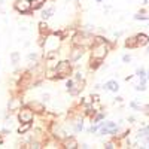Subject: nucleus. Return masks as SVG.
<instances>
[{
	"mask_svg": "<svg viewBox=\"0 0 149 149\" xmlns=\"http://www.w3.org/2000/svg\"><path fill=\"white\" fill-rule=\"evenodd\" d=\"M107 55V45L106 42H100L95 43L93 48V58L94 60H103Z\"/></svg>",
	"mask_w": 149,
	"mask_h": 149,
	"instance_id": "f257e3e1",
	"label": "nucleus"
},
{
	"mask_svg": "<svg viewBox=\"0 0 149 149\" xmlns=\"http://www.w3.org/2000/svg\"><path fill=\"white\" fill-rule=\"evenodd\" d=\"M54 72L58 74L57 79H61V78L69 76L70 72H72V67H70V64H69V61H61V63H58V64L55 66Z\"/></svg>",
	"mask_w": 149,
	"mask_h": 149,
	"instance_id": "f03ea898",
	"label": "nucleus"
},
{
	"mask_svg": "<svg viewBox=\"0 0 149 149\" xmlns=\"http://www.w3.org/2000/svg\"><path fill=\"white\" fill-rule=\"evenodd\" d=\"M19 122H31L33 121V110H30L29 107H24L19 110V115H18Z\"/></svg>",
	"mask_w": 149,
	"mask_h": 149,
	"instance_id": "7ed1b4c3",
	"label": "nucleus"
},
{
	"mask_svg": "<svg viewBox=\"0 0 149 149\" xmlns=\"http://www.w3.org/2000/svg\"><path fill=\"white\" fill-rule=\"evenodd\" d=\"M15 9L19 12V14H27V12L31 9L30 8V0H17Z\"/></svg>",
	"mask_w": 149,
	"mask_h": 149,
	"instance_id": "20e7f679",
	"label": "nucleus"
},
{
	"mask_svg": "<svg viewBox=\"0 0 149 149\" xmlns=\"http://www.w3.org/2000/svg\"><path fill=\"white\" fill-rule=\"evenodd\" d=\"M82 55H84V46H81V45L74 46L70 52V61H78Z\"/></svg>",
	"mask_w": 149,
	"mask_h": 149,
	"instance_id": "39448f33",
	"label": "nucleus"
},
{
	"mask_svg": "<svg viewBox=\"0 0 149 149\" xmlns=\"http://www.w3.org/2000/svg\"><path fill=\"white\" fill-rule=\"evenodd\" d=\"M21 100L19 98H10V102H9V104H8V109H9V112H14V110H18V109H21Z\"/></svg>",
	"mask_w": 149,
	"mask_h": 149,
	"instance_id": "423d86ee",
	"label": "nucleus"
},
{
	"mask_svg": "<svg viewBox=\"0 0 149 149\" xmlns=\"http://www.w3.org/2000/svg\"><path fill=\"white\" fill-rule=\"evenodd\" d=\"M103 88H104V91H113V93H116L118 88H119V85H118L116 81H109L107 84H104Z\"/></svg>",
	"mask_w": 149,
	"mask_h": 149,
	"instance_id": "0eeeda50",
	"label": "nucleus"
},
{
	"mask_svg": "<svg viewBox=\"0 0 149 149\" xmlns=\"http://www.w3.org/2000/svg\"><path fill=\"white\" fill-rule=\"evenodd\" d=\"M136 40H137V46H145V45L149 43V37H148L146 34L140 33L137 37H136Z\"/></svg>",
	"mask_w": 149,
	"mask_h": 149,
	"instance_id": "6e6552de",
	"label": "nucleus"
},
{
	"mask_svg": "<svg viewBox=\"0 0 149 149\" xmlns=\"http://www.w3.org/2000/svg\"><path fill=\"white\" fill-rule=\"evenodd\" d=\"M46 2V0H30V8L33 9V10H36V9H40L42 6H43V3Z\"/></svg>",
	"mask_w": 149,
	"mask_h": 149,
	"instance_id": "1a4fd4ad",
	"label": "nucleus"
},
{
	"mask_svg": "<svg viewBox=\"0 0 149 149\" xmlns=\"http://www.w3.org/2000/svg\"><path fill=\"white\" fill-rule=\"evenodd\" d=\"M30 107H31V109H34L36 112H42V110H45L43 104H42V103H39V102H33V103H30Z\"/></svg>",
	"mask_w": 149,
	"mask_h": 149,
	"instance_id": "9d476101",
	"label": "nucleus"
},
{
	"mask_svg": "<svg viewBox=\"0 0 149 149\" xmlns=\"http://www.w3.org/2000/svg\"><path fill=\"white\" fill-rule=\"evenodd\" d=\"M52 14H54V8H48V9H45L42 12V18L43 19H48V18L52 17Z\"/></svg>",
	"mask_w": 149,
	"mask_h": 149,
	"instance_id": "9b49d317",
	"label": "nucleus"
},
{
	"mask_svg": "<svg viewBox=\"0 0 149 149\" xmlns=\"http://www.w3.org/2000/svg\"><path fill=\"white\" fill-rule=\"evenodd\" d=\"M30 127H31V122H22V125H19V128H18V133L19 134H24Z\"/></svg>",
	"mask_w": 149,
	"mask_h": 149,
	"instance_id": "f8f14e48",
	"label": "nucleus"
},
{
	"mask_svg": "<svg viewBox=\"0 0 149 149\" xmlns=\"http://www.w3.org/2000/svg\"><path fill=\"white\" fill-rule=\"evenodd\" d=\"M66 148L67 149H74V148H78V142L74 140V139H69V140H66Z\"/></svg>",
	"mask_w": 149,
	"mask_h": 149,
	"instance_id": "ddd939ff",
	"label": "nucleus"
},
{
	"mask_svg": "<svg viewBox=\"0 0 149 149\" xmlns=\"http://www.w3.org/2000/svg\"><path fill=\"white\" fill-rule=\"evenodd\" d=\"M125 45L128 48H134V46H137V40H136V37H130V39L125 42Z\"/></svg>",
	"mask_w": 149,
	"mask_h": 149,
	"instance_id": "4468645a",
	"label": "nucleus"
},
{
	"mask_svg": "<svg viewBox=\"0 0 149 149\" xmlns=\"http://www.w3.org/2000/svg\"><path fill=\"white\" fill-rule=\"evenodd\" d=\"M10 60H12V64H17L19 61V54L18 52H12L10 54Z\"/></svg>",
	"mask_w": 149,
	"mask_h": 149,
	"instance_id": "2eb2a0df",
	"label": "nucleus"
},
{
	"mask_svg": "<svg viewBox=\"0 0 149 149\" xmlns=\"http://www.w3.org/2000/svg\"><path fill=\"white\" fill-rule=\"evenodd\" d=\"M82 127H84V124H82V121H79V122L76 124V127H74V130H76V131H81Z\"/></svg>",
	"mask_w": 149,
	"mask_h": 149,
	"instance_id": "dca6fc26",
	"label": "nucleus"
},
{
	"mask_svg": "<svg viewBox=\"0 0 149 149\" xmlns=\"http://www.w3.org/2000/svg\"><path fill=\"white\" fill-rule=\"evenodd\" d=\"M137 76H139V78H145V70H143V69H139V70H137Z\"/></svg>",
	"mask_w": 149,
	"mask_h": 149,
	"instance_id": "f3484780",
	"label": "nucleus"
},
{
	"mask_svg": "<svg viewBox=\"0 0 149 149\" xmlns=\"http://www.w3.org/2000/svg\"><path fill=\"white\" fill-rule=\"evenodd\" d=\"M122 60H124V63H130L131 57H130V55H124V57H122Z\"/></svg>",
	"mask_w": 149,
	"mask_h": 149,
	"instance_id": "a211bd4d",
	"label": "nucleus"
},
{
	"mask_svg": "<svg viewBox=\"0 0 149 149\" xmlns=\"http://www.w3.org/2000/svg\"><path fill=\"white\" fill-rule=\"evenodd\" d=\"M134 18H136V19H148V17H146V15H136Z\"/></svg>",
	"mask_w": 149,
	"mask_h": 149,
	"instance_id": "6ab92c4d",
	"label": "nucleus"
},
{
	"mask_svg": "<svg viewBox=\"0 0 149 149\" xmlns=\"http://www.w3.org/2000/svg\"><path fill=\"white\" fill-rule=\"evenodd\" d=\"M36 57H37V55L33 52V54H29V57H27V58H29V60H36Z\"/></svg>",
	"mask_w": 149,
	"mask_h": 149,
	"instance_id": "aec40b11",
	"label": "nucleus"
},
{
	"mask_svg": "<svg viewBox=\"0 0 149 149\" xmlns=\"http://www.w3.org/2000/svg\"><path fill=\"white\" fill-rule=\"evenodd\" d=\"M103 118H104V115H102V113H100V115H97V116H95V122H97V121H100V119H103Z\"/></svg>",
	"mask_w": 149,
	"mask_h": 149,
	"instance_id": "412c9836",
	"label": "nucleus"
},
{
	"mask_svg": "<svg viewBox=\"0 0 149 149\" xmlns=\"http://www.w3.org/2000/svg\"><path fill=\"white\" fill-rule=\"evenodd\" d=\"M106 148H107V149H112V148H115V146H113V143H107Z\"/></svg>",
	"mask_w": 149,
	"mask_h": 149,
	"instance_id": "4be33fe9",
	"label": "nucleus"
},
{
	"mask_svg": "<svg viewBox=\"0 0 149 149\" xmlns=\"http://www.w3.org/2000/svg\"><path fill=\"white\" fill-rule=\"evenodd\" d=\"M42 98H43V100L46 102V100H48V98H49V95H48V94H43V95H42Z\"/></svg>",
	"mask_w": 149,
	"mask_h": 149,
	"instance_id": "5701e85b",
	"label": "nucleus"
},
{
	"mask_svg": "<svg viewBox=\"0 0 149 149\" xmlns=\"http://www.w3.org/2000/svg\"><path fill=\"white\" fill-rule=\"evenodd\" d=\"M148 54H149V49H148Z\"/></svg>",
	"mask_w": 149,
	"mask_h": 149,
	"instance_id": "b1692460",
	"label": "nucleus"
},
{
	"mask_svg": "<svg viewBox=\"0 0 149 149\" xmlns=\"http://www.w3.org/2000/svg\"><path fill=\"white\" fill-rule=\"evenodd\" d=\"M148 78H149V73H148Z\"/></svg>",
	"mask_w": 149,
	"mask_h": 149,
	"instance_id": "393cba45",
	"label": "nucleus"
},
{
	"mask_svg": "<svg viewBox=\"0 0 149 149\" xmlns=\"http://www.w3.org/2000/svg\"><path fill=\"white\" fill-rule=\"evenodd\" d=\"M148 148H149V146H148Z\"/></svg>",
	"mask_w": 149,
	"mask_h": 149,
	"instance_id": "a878e982",
	"label": "nucleus"
}]
</instances>
